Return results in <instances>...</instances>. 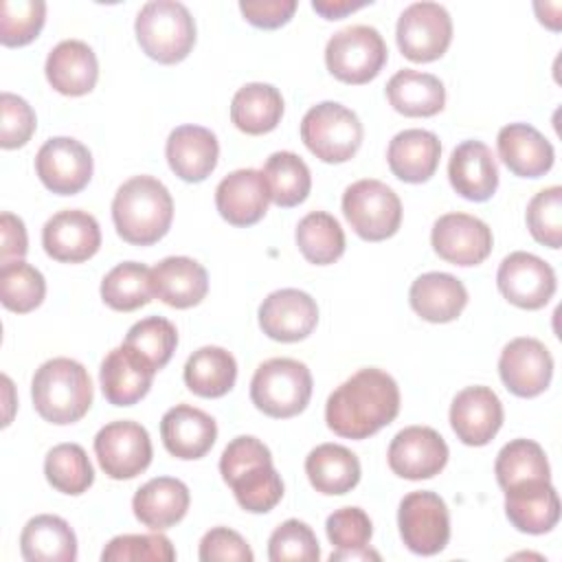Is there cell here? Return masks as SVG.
<instances>
[{"label":"cell","mask_w":562,"mask_h":562,"mask_svg":"<svg viewBox=\"0 0 562 562\" xmlns=\"http://www.w3.org/2000/svg\"><path fill=\"white\" fill-rule=\"evenodd\" d=\"M35 171L48 191L57 195H75L92 178V154L77 138L55 136L40 147Z\"/></svg>","instance_id":"obj_14"},{"label":"cell","mask_w":562,"mask_h":562,"mask_svg":"<svg viewBox=\"0 0 562 562\" xmlns=\"http://www.w3.org/2000/svg\"><path fill=\"white\" fill-rule=\"evenodd\" d=\"M450 426L465 446L490 443L503 426V404L490 386H465L450 404Z\"/></svg>","instance_id":"obj_20"},{"label":"cell","mask_w":562,"mask_h":562,"mask_svg":"<svg viewBox=\"0 0 562 562\" xmlns=\"http://www.w3.org/2000/svg\"><path fill=\"white\" fill-rule=\"evenodd\" d=\"M408 301L424 321L450 323L468 305V290L448 272H426L413 281Z\"/></svg>","instance_id":"obj_32"},{"label":"cell","mask_w":562,"mask_h":562,"mask_svg":"<svg viewBox=\"0 0 562 562\" xmlns=\"http://www.w3.org/2000/svg\"><path fill=\"white\" fill-rule=\"evenodd\" d=\"M0 145L2 149H18L26 145L35 132L33 108L13 92H2L0 97Z\"/></svg>","instance_id":"obj_50"},{"label":"cell","mask_w":562,"mask_h":562,"mask_svg":"<svg viewBox=\"0 0 562 562\" xmlns=\"http://www.w3.org/2000/svg\"><path fill=\"white\" fill-rule=\"evenodd\" d=\"M498 373L507 391L518 397L540 395L553 375L551 351L538 338L520 336L509 340L498 358Z\"/></svg>","instance_id":"obj_17"},{"label":"cell","mask_w":562,"mask_h":562,"mask_svg":"<svg viewBox=\"0 0 562 562\" xmlns=\"http://www.w3.org/2000/svg\"><path fill=\"white\" fill-rule=\"evenodd\" d=\"M31 397L42 419L57 426L75 424L92 404V380L81 362L50 358L35 371Z\"/></svg>","instance_id":"obj_4"},{"label":"cell","mask_w":562,"mask_h":562,"mask_svg":"<svg viewBox=\"0 0 562 562\" xmlns=\"http://www.w3.org/2000/svg\"><path fill=\"white\" fill-rule=\"evenodd\" d=\"M496 285L512 305L522 310H540L555 294V272L544 259L516 250L501 261Z\"/></svg>","instance_id":"obj_13"},{"label":"cell","mask_w":562,"mask_h":562,"mask_svg":"<svg viewBox=\"0 0 562 562\" xmlns=\"http://www.w3.org/2000/svg\"><path fill=\"white\" fill-rule=\"evenodd\" d=\"M389 57L378 29L353 24L336 31L325 46L327 70L345 83H367L380 75Z\"/></svg>","instance_id":"obj_8"},{"label":"cell","mask_w":562,"mask_h":562,"mask_svg":"<svg viewBox=\"0 0 562 562\" xmlns=\"http://www.w3.org/2000/svg\"><path fill=\"white\" fill-rule=\"evenodd\" d=\"M42 246L48 257L64 263H81L101 246L99 222L81 209H66L46 220Z\"/></svg>","instance_id":"obj_19"},{"label":"cell","mask_w":562,"mask_h":562,"mask_svg":"<svg viewBox=\"0 0 562 562\" xmlns=\"http://www.w3.org/2000/svg\"><path fill=\"white\" fill-rule=\"evenodd\" d=\"M318 323L316 301L296 288L270 292L259 305V327L279 342H299L307 338Z\"/></svg>","instance_id":"obj_18"},{"label":"cell","mask_w":562,"mask_h":562,"mask_svg":"<svg viewBox=\"0 0 562 562\" xmlns=\"http://www.w3.org/2000/svg\"><path fill=\"white\" fill-rule=\"evenodd\" d=\"M220 474L239 507L250 514H266L283 498V481L272 465V454L252 435H239L224 448Z\"/></svg>","instance_id":"obj_2"},{"label":"cell","mask_w":562,"mask_h":562,"mask_svg":"<svg viewBox=\"0 0 562 562\" xmlns=\"http://www.w3.org/2000/svg\"><path fill=\"white\" fill-rule=\"evenodd\" d=\"M268 558L272 562H316L321 558L316 533L307 522L288 518L272 531Z\"/></svg>","instance_id":"obj_47"},{"label":"cell","mask_w":562,"mask_h":562,"mask_svg":"<svg viewBox=\"0 0 562 562\" xmlns=\"http://www.w3.org/2000/svg\"><path fill=\"white\" fill-rule=\"evenodd\" d=\"M452 189L472 202H485L496 193L498 167L492 149L481 140H463L452 149L448 162Z\"/></svg>","instance_id":"obj_24"},{"label":"cell","mask_w":562,"mask_h":562,"mask_svg":"<svg viewBox=\"0 0 562 562\" xmlns=\"http://www.w3.org/2000/svg\"><path fill=\"white\" fill-rule=\"evenodd\" d=\"M281 116L283 97L270 83H246L235 92L231 101V121L244 134H268L279 125Z\"/></svg>","instance_id":"obj_36"},{"label":"cell","mask_w":562,"mask_h":562,"mask_svg":"<svg viewBox=\"0 0 562 562\" xmlns=\"http://www.w3.org/2000/svg\"><path fill=\"white\" fill-rule=\"evenodd\" d=\"M305 147L323 162H347L362 145V123L342 103L323 101L312 105L301 121Z\"/></svg>","instance_id":"obj_7"},{"label":"cell","mask_w":562,"mask_h":562,"mask_svg":"<svg viewBox=\"0 0 562 562\" xmlns=\"http://www.w3.org/2000/svg\"><path fill=\"white\" fill-rule=\"evenodd\" d=\"M397 413V382L375 367L356 371L327 397L325 404V422L329 430L345 439H367L389 426Z\"/></svg>","instance_id":"obj_1"},{"label":"cell","mask_w":562,"mask_h":562,"mask_svg":"<svg viewBox=\"0 0 562 562\" xmlns=\"http://www.w3.org/2000/svg\"><path fill=\"white\" fill-rule=\"evenodd\" d=\"M112 220L123 241L151 246L162 239L171 226V193L154 176H134L116 189L112 200Z\"/></svg>","instance_id":"obj_3"},{"label":"cell","mask_w":562,"mask_h":562,"mask_svg":"<svg viewBox=\"0 0 562 562\" xmlns=\"http://www.w3.org/2000/svg\"><path fill=\"white\" fill-rule=\"evenodd\" d=\"M536 13H538V20L542 24H547L549 29L558 31L560 29V2H536L533 4Z\"/></svg>","instance_id":"obj_55"},{"label":"cell","mask_w":562,"mask_h":562,"mask_svg":"<svg viewBox=\"0 0 562 562\" xmlns=\"http://www.w3.org/2000/svg\"><path fill=\"white\" fill-rule=\"evenodd\" d=\"M46 294L44 274L26 263V261H11L0 266V301L7 310L26 314L42 305Z\"/></svg>","instance_id":"obj_43"},{"label":"cell","mask_w":562,"mask_h":562,"mask_svg":"<svg viewBox=\"0 0 562 562\" xmlns=\"http://www.w3.org/2000/svg\"><path fill=\"white\" fill-rule=\"evenodd\" d=\"M305 474L316 492L340 496L358 485L360 461L340 443H321L305 457Z\"/></svg>","instance_id":"obj_35"},{"label":"cell","mask_w":562,"mask_h":562,"mask_svg":"<svg viewBox=\"0 0 562 562\" xmlns=\"http://www.w3.org/2000/svg\"><path fill=\"white\" fill-rule=\"evenodd\" d=\"M151 268L138 261L114 266L101 281V299L116 312H132L151 301Z\"/></svg>","instance_id":"obj_41"},{"label":"cell","mask_w":562,"mask_h":562,"mask_svg":"<svg viewBox=\"0 0 562 562\" xmlns=\"http://www.w3.org/2000/svg\"><path fill=\"white\" fill-rule=\"evenodd\" d=\"M386 459L402 479H432L448 463V443L430 426H406L391 439Z\"/></svg>","instance_id":"obj_15"},{"label":"cell","mask_w":562,"mask_h":562,"mask_svg":"<svg viewBox=\"0 0 562 562\" xmlns=\"http://www.w3.org/2000/svg\"><path fill=\"white\" fill-rule=\"evenodd\" d=\"M160 437L176 459H202L217 439V424L195 406L176 404L160 419Z\"/></svg>","instance_id":"obj_23"},{"label":"cell","mask_w":562,"mask_h":562,"mask_svg":"<svg viewBox=\"0 0 562 562\" xmlns=\"http://www.w3.org/2000/svg\"><path fill=\"white\" fill-rule=\"evenodd\" d=\"M263 178L270 191V202L290 209L301 204L312 189L310 167L294 151H274L263 165Z\"/></svg>","instance_id":"obj_39"},{"label":"cell","mask_w":562,"mask_h":562,"mask_svg":"<svg viewBox=\"0 0 562 562\" xmlns=\"http://www.w3.org/2000/svg\"><path fill=\"white\" fill-rule=\"evenodd\" d=\"M20 553L26 562H75L77 536L64 518L40 514L22 529Z\"/></svg>","instance_id":"obj_33"},{"label":"cell","mask_w":562,"mask_h":562,"mask_svg":"<svg viewBox=\"0 0 562 562\" xmlns=\"http://www.w3.org/2000/svg\"><path fill=\"white\" fill-rule=\"evenodd\" d=\"M400 536L417 555H435L450 540V514L443 498L435 492H411L402 498L397 512Z\"/></svg>","instance_id":"obj_11"},{"label":"cell","mask_w":562,"mask_h":562,"mask_svg":"<svg viewBox=\"0 0 562 562\" xmlns=\"http://www.w3.org/2000/svg\"><path fill=\"white\" fill-rule=\"evenodd\" d=\"M496 481L505 490L529 483L551 481V468L540 443L531 439H514L501 448L494 463Z\"/></svg>","instance_id":"obj_38"},{"label":"cell","mask_w":562,"mask_h":562,"mask_svg":"<svg viewBox=\"0 0 562 562\" xmlns=\"http://www.w3.org/2000/svg\"><path fill=\"white\" fill-rule=\"evenodd\" d=\"M200 560L215 562V560H233V562H252V551L248 542L228 527H213L200 540Z\"/></svg>","instance_id":"obj_51"},{"label":"cell","mask_w":562,"mask_h":562,"mask_svg":"<svg viewBox=\"0 0 562 562\" xmlns=\"http://www.w3.org/2000/svg\"><path fill=\"white\" fill-rule=\"evenodd\" d=\"M156 367L125 342L114 347L101 362L99 380L105 400L114 406H132L140 402L154 380Z\"/></svg>","instance_id":"obj_21"},{"label":"cell","mask_w":562,"mask_h":562,"mask_svg":"<svg viewBox=\"0 0 562 562\" xmlns=\"http://www.w3.org/2000/svg\"><path fill=\"white\" fill-rule=\"evenodd\" d=\"M498 156L520 178H540L553 167V145L529 123H509L496 136Z\"/></svg>","instance_id":"obj_26"},{"label":"cell","mask_w":562,"mask_h":562,"mask_svg":"<svg viewBox=\"0 0 562 562\" xmlns=\"http://www.w3.org/2000/svg\"><path fill=\"white\" fill-rule=\"evenodd\" d=\"M310 397L312 373L294 358H270L250 380V400L268 417H294L305 411Z\"/></svg>","instance_id":"obj_6"},{"label":"cell","mask_w":562,"mask_h":562,"mask_svg":"<svg viewBox=\"0 0 562 562\" xmlns=\"http://www.w3.org/2000/svg\"><path fill=\"white\" fill-rule=\"evenodd\" d=\"M184 384L200 397H222L237 380V362L231 351L206 345L193 351L184 364Z\"/></svg>","instance_id":"obj_37"},{"label":"cell","mask_w":562,"mask_h":562,"mask_svg":"<svg viewBox=\"0 0 562 562\" xmlns=\"http://www.w3.org/2000/svg\"><path fill=\"white\" fill-rule=\"evenodd\" d=\"M386 99L404 116H435L446 105V88L430 72L402 68L389 79Z\"/></svg>","instance_id":"obj_34"},{"label":"cell","mask_w":562,"mask_h":562,"mask_svg":"<svg viewBox=\"0 0 562 562\" xmlns=\"http://www.w3.org/2000/svg\"><path fill=\"white\" fill-rule=\"evenodd\" d=\"M342 213L358 237L382 241L397 233L402 224V202L382 180L364 178L342 193Z\"/></svg>","instance_id":"obj_9"},{"label":"cell","mask_w":562,"mask_h":562,"mask_svg":"<svg viewBox=\"0 0 562 562\" xmlns=\"http://www.w3.org/2000/svg\"><path fill=\"white\" fill-rule=\"evenodd\" d=\"M441 156V143L437 134L428 130L397 132L386 149V160L395 178L402 182L419 184L435 176Z\"/></svg>","instance_id":"obj_30"},{"label":"cell","mask_w":562,"mask_h":562,"mask_svg":"<svg viewBox=\"0 0 562 562\" xmlns=\"http://www.w3.org/2000/svg\"><path fill=\"white\" fill-rule=\"evenodd\" d=\"M46 79L59 94H88L99 77V61L94 50L81 40L59 42L46 57Z\"/></svg>","instance_id":"obj_27"},{"label":"cell","mask_w":562,"mask_h":562,"mask_svg":"<svg viewBox=\"0 0 562 562\" xmlns=\"http://www.w3.org/2000/svg\"><path fill=\"white\" fill-rule=\"evenodd\" d=\"M325 531L329 542L338 551H353V549H367L373 525L371 518L360 507H340L327 516Z\"/></svg>","instance_id":"obj_49"},{"label":"cell","mask_w":562,"mask_h":562,"mask_svg":"<svg viewBox=\"0 0 562 562\" xmlns=\"http://www.w3.org/2000/svg\"><path fill=\"white\" fill-rule=\"evenodd\" d=\"M138 46L158 64L182 61L195 44V22L176 0L145 2L134 22Z\"/></svg>","instance_id":"obj_5"},{"label":"cell","mask_w":562,"mask_h":562,"mask_svg":"<svg viewBox=\"0 0 562 562\" xmlns=\"http://www.w3.org/2000/svg\"><path fill=\"white\" fill-rule=\"evenodd\" d=\"M270 202V191L259 169H235L215 189V206L233 226L257 224Z\"/></svg>","instance_id":"obj_22"},{"label":"cell","mask_w":562,"mask_h":562,"mask_svg":"<svg viewBox=\"0 0 562 562\" xmlns=\"http://www.w3.org/2000/svg\"><path fill=\"white\" fill-rule=\"evenodd\" d=\"M430 244L435 252L454 266H479L492 252L490 226L468 213H446L432 224Z\"/></svg>","instance_id":"obj_16"},{"label":"cell","mask_w":562,"mask_h":562,"mask_svg":"<svg viewBox=\"0 0 562 562\" xmlns=\"http://www.w3.org/2000/svg\"><path fill=\"white\" fill-rule=\"evenodd\" d=\"M29 250V239H26V228L24 222L4 211L0 215V263H11V261H22Z\"/></svg>","instance_id":"obj_53"},{"label":"cell","mask_w":562,"mask_h":562,"mask_svg":"<svg viewBox=\"0 0 562 562\" xmlns=\"http://www.w3.org/2000/svg\"><path fill=\"white\" fill-rule=\"evenodd\" d=\"M123 342L143 353L158 371L171 360L178 345V331L171 321L162 316H147L130 327Z\"/></svg>","instance_id":"obj_44"},{"label":"cell","mask_w":562,"mask_h":562,"mask_svg":"<svg viewBox=\"0 0 562 562\" xmlns=\"http://www.w3.org/2000/svg\"><path fill=\"white\" fill-rule=\"evenodd\" d=\"M395 37L406 59H439L452 42V18L439 2H413L402 11Z\"/></svg>","instance_id":"obj_10"},{"label":"cell","mask_w":562,"mask_h":562,"mask_svg":"<svg viewBox=\"0 0 562 562\" xmlns=\"http://www.w3.org/2000/svg\"><path fill=\"white\" fill-rule=\"evenodd\" d=\"M527 228L531 237L549 248L562 244V187L538 191L527 204Z\"/></svg>","instance_id":"obj_48"},{"label":"cell","mask_w":562,"mask_h":562,"mask_svg":"<svg viewBox=\"0 0 562 562\" xmlns=\"http://www.w3.org/2000/svg\"><path fill=\"white\" fill-rule=\"evenodd\" d=\"M329 560L331 562H338V560H380V553H375L367 547V549H353V551H334L329 555Z\"/></svg>","instance_id":"obj_56"},{"label":"cell","mask_w":562,"mask_h":562,"mask_svg":"<svg viewBox=\"0 0 562 562\" xmlns=\"http://www.w3.org/2000/svg\"><path fill=\"white\" fill-rule=\"evenodd\" d=\"M241 15L259 29H279L296 11V0H241Z\"/></svg>","instance_id":"obj_52"},{"label":"cell","mask_w":562,"mask_h":562,"mask_svg":"<svg viewBox=\"0 0 562 562\" xmlns=\"http://www.w3.org/2000/svg\"><path fill=\"white\" fill-rule=\"evenodd\" d=\"M46 20L42 0H2L0 4V42L4 46H24L33 42Z\"/></svg>","instance_id":"obj_45"},{"label":"cell","mask_w":562,"mask_h":562,"mask_svg":"<svg viewBox=\"0 0 562 562\" xmlns=\"http://www.w3.org/2000/svg\"><path fill=\"white\" fill-rule=\"evenodd\" d=\"M151 292L169 307L187 310L209 292V274L191 257H165L151 268Z\"/></svg>","instance_id":"obj_28"},{"label":"cell","mask_w":562,"mask_h":562,"mask_svg":"<svg viewBox=\"0 0 562 562\" xmlns=\"http://www.w3.org/2000/svg\"><path fill=\"white\" fill-rule=\"evenodd\" d=\"M189 487L173 476H156L140 485L132 498L134 516L149 529L162 531L187 516Z\"/></svg>","instance_id":"obj_29"},{"label":"cell","mask_w":562,"mask_h":562,"mask_svg":"<svg viewBox=\"0 0 562 562\" xmlns=\"http://www.w3.org/2000/svg\"><path fill=\"white\" fill-rule=\"evenodd\" d=\"M165 156L180 180L202 182L217 167L220 145L211 130L202 125H180L169 134Z\"/></svg>","instance_id":"obj_25"},{"label":"cell","mask_w":562,"mask_h":562,"mask_svg":"<svg viewBox=\"0 0 562 562\" xmlns=\"http://www.w3.org/2000/svg\"><path fill=\"white\" fill-rule=\"evenodd\" d=\"M367 4H369L367 0H358V2H351V0H314L312 9L316 13H321L325 20H340L342 15L353 13V11H358Z\"/></svg>","instance_id":"obj_54"},{"label":"cell","mask_w":562,"mask_h":562,"mask_svg":"<svg viewBox=\"0 0 562 562\" xmlns=\"http://www.w3.org/2000/svg\"><path fill=\"white\" fill-rule=\"evenodd\" d=\"M505 514L522 533H547L560 520V498L551 481L505 490Z\"/></svg>","instance_id":"obj_31"},{"label":"cell","mask_w":562,"mask_h":562,"mask_svg":"<svg viewBox=\"0 0 562 562\" xmlns=\"http://www.w3.org/2000/svg\"><path fill=\"white\" fill-rule=\"evenodd\" d=\"M44 474L57 492L70 496L83 494L94 481L92 463L79 443H59L50 448L44 459Z\"/></svg>","instance_id":"obj_42"},{"label":"cell","mask_w":562,"mask_h":562,"mask_svg":"<svg viewBox=\"0 0 562 562\" xmlns=\"http://www.w3.org/2000/svg\"><path fill=\"white\" fill-rule=\"evenodd\" d=\"M94 454L110 479H134L151 463V439L138 422H110L94 437Z\"/></svg>","instance_id":"obj_12"},{"label":"cell","mask_w":562,"mask_h":562,"mask_svg":"<svg viewBox=\"0 0 562 562\" xmlns=\"http://www.w3.org/2000/svg\"><path fill=\"white\" fill-rule=\"evenodd\" d=\"M103 562H171L176 549L162 533H125L112 538L101 551Z\"/></svg>","instance_id":"obj_46"},{"label":"cell","mask_w":562,"mask_h":562,"mask_svg":"<svg viewBox=\"0 0 562 562\" xmlns=\"http://www.w3.org/2000/svg\"><path fill=\"white\" fill-rule=\"evenodd\" d=\"M294 237L301 255L316 266L334 263L345 252V231L338 220L325 211H312L301 217Z\"/></svg>","instance_id":"obj_40"}]
</instances>
